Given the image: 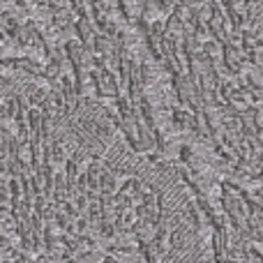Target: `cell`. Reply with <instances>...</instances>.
Wrapping results in <instances>:
<instances>
[{"mask_svg": "<svg viewBox=\"0 0 263 263\" xmlns=\"http://www.w3.org/2000/svg\"><path fill=\"white\" fill-rule=\"evenodd\" d=\"M46 102H49V104H46V106H49V109H51V106H53V97H51V99H46ZM60 104H62V99H60V97H55V106L60 109Z\"/></svg>", "mask_w": 263, "mask_h": 263, "instance_id": "6da1fadb", "label": "cell"}]
</instances>
